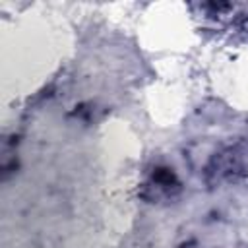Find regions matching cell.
<instances>
[{
    "instance_id": "obj_1",
    "label": "cell",
    "mask_w": 248,
    "mask_h": 248,
    "mask_svg": "<svg viewBox=\"0 0 248 248\" xmlns=\"http://www.w3.org/2000/svg\"><path fill=\"white\" fill-rule=\"evenodd\" d=\"M153 178H155L159 184H165V186H169V184L174 182V174H172L169 169H157L155 174H153Z\"/></svg>"
}]
</instances>
